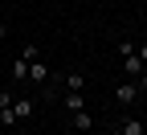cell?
Masks as SVG:
<instances>
[{"mask_svg": "<svg viewBox=\"0 0 147 135\" xmlns=\"http://www.w3.org/2000/svg\"><path fill=\"white\" fill-rule=\"evenodd\" d=\"M29 82H33V86H45V82H49V66L41 62V57L29 62Z\"/></svg>", "mask_w": 147, "mask_h": 135, "instance_id": "obj_1", "label": "cell"}, {"mask_svg": "<svg viewBox=\"0 0 147 135\" xmlns=\"http://www.w3.org/2000/svg\"><path fill=\"white\" fill-rule=\"evenodd\" d=\"M115 98H119L123 107H131V102L139 98V86H135V82H119V90H115Z\"/></svg>", "mask_w": 147, "mask_h": 135, "instance_id": "obj_2", "label": "cell"}, {"mask_svg": "<svg viewBox=\"0 0 147 135\" xmlns=\"http://www.w3.org/2000/svg\"><path fill=\"white\" fill-rule=\"evenodd\" d=\"M143 70H147V66L139 62V53H127V57H123V74H127V78H139Z\"/></svg>", "mask_w": 147, "mask_h": 135, "instance_id": "obj_3", "label": "cell"}, {"mask_svg": "<svg viewBox=\"0 0 147 135\" xmlns=\"http://www.w3.org/2000/svg\"><path fill=\"white\" fill-rule=\"evenodd\" d=\"M33 111H37V102H33V98H21V94L12 98V115H16V119H29Z\"/></svg>", "mask_w": 147, "mask_h": 135, "instance_id": "obj_4", "label": "cell"}, {"mask_svg": "<svg viewBox=\"0 0 147 135\" xmlns=\"http://www.w3.org/2000/svg\"><path fill=\"white\" fill-rule=\"evenodd\" d=\"M69 123H74V131H90V127H94V115L82 107V111H74V119H69Z\"/></svg>", "mask_w": 147, "mask_h": 135, "instance_id": "obj_5", "label": "cell"}, {"mask_svg": "<svg viewBox=\"0 0 147 135\" xmlns=\"http://www.w3.org/2000/svg\"><path fill=\"white\" fill-rule=\"evenodd\" d=\"M8 74H12V82H25V78H29V62H25V57H16Z\"/></svg>", "mask_w": 147, "mask_h": 135, "instance_id": "obj_6", "label": "cell"}, {"mask_svg": "<svg viewBox=\"0 0 147 135\" xmlns=\"http://www.w3.org/2000/svg\"><path fill=\"white\" fill-rule=\"evenodd\" d=\"M119 135H147V127H143L139 119H127V123L119 127Z\"/></svg>", "mask_w": 147, "mask_h": 135, "instance_id": "obj_7", "label": "cell"}, {"mask_svg": "<svg viewBox=\"0 0 147 135\" xmlns=\"http://www.w3.org/2000/svg\"><path fill=\"white\" fill-rule=\"evenodd\" d=\"M65 107H69V111H82V107H86L82 90H65Z\"/></svg>", "mask_w": 147, "mask_h": 135, "instance_id": "obj_8", "label": "cell"}, {"mask_svg": "<svg viewBox=\"0 0 147 135\" xmlns=\"http://www.w3.org/2000/svg\"><path fill=\"white\" fill-rule=\"evenodd\" d=\"M82 82H86V78H82L78 70H74V74H65V90H82Z\"/></svg>", "mask_w": 147, "mask_h": 135, "instance_id": "obj_9", "label": "cell"}, {"mask_svg": "<svg viewBox=\"0 0 147 135\" xmlns=\"http://www.w3.org/2000/svg\"><path fill=\"white\" fill-rule=\"evenodd\" d=\"M21 57H25V62H37V57H41V45H25Z\"/></svg>", "mask_w": 147, "mask_h": 135, "instance_id": "obj_10", "label": "cell"}, {"mask_svg": "<svg viewBox=\"0 0 147 135\" xmlns=\"http://www.w3.org/2000/svg\"><path fill=\"white\" fill-rule=\"evenodd\" d=\"M12 98H16L12 90H0V111H8V107H12Z\"/></svg>", "mask_w": 147, "mask_h": 135, "instance_id": "obj_11", "label": "cell"}, {"mask_svg": "<svg viewBox=\"0 0 147 135\" xmlns=\"http://www.w3.org/2000/svg\"><path fill=\"white\" fill-rule=\"evenodd\" d=\"M12 123H16V115H12V107H8V111H0V127H12Z\"/></svg>", "mask_w": 147, "mask_h": 135, "instance_id": "obj_12", "label": "cell"}, {"mask_svg": "<svg viewBox=\"0 0 147 135\" xmlns=\"http://www.w3.org/2000/svg\"><path fill=\"white\" fill-rule=\"evenodd\" d=\"M135 53H139V62H143V66H147V45H139V49H135Z\"/></svg>", "mask_w": 147, "mask_h": 135, "instance_id": "obj_13", "label": "cell"}, {"mask_svg": "<svg viewBox=\"0 0 147 135\" xmlns=\"http://www.w3.org/2000/svg\"><path fill=\"white\" fill-rule=\"evenodd\" d=\"M4 37H8V29H4V25H0V41H4Z\"/></svg>", "mask_w": 147, "mask_h": 135, "instance_id": "obj_14", "label": "cell"}]
</instances>
